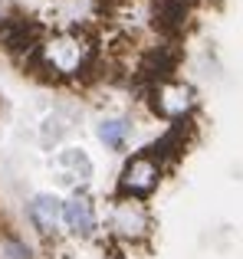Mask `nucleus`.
<instances>
[{
    "label": "nucleus",
    "instance_id": "4",
    "mask_svg": "<svg viewBox=\"0 0 243 259\" xmlns=\"http://www.w3.org/2000/svg\"><path fill=\"white\" fill-rule=\"evenodd\" d=\"M30 220H33V227H36L43 236H53V233H59V227L66 223L63 203H59L56 197H50V194H39V197H33V203H30Z\"/></svg>",
    "mask_w": 243,
    "mask_h": 259
},
{
    "label": "nucleus",
    "instance_id": "3",
    "mask_svg": "<svg viewBox=\"0 0 243 259\" xmlns=\"http://www.w3.org/2000/svg\"><path fill=\"white\" fill-rule=\"evenodd\" d=\"M109 223H112V230H115L118 236H128V240H132V236L145 233L148 213H145V207H141L138 200H118L115 207H112Z\"/></svg>",
    "mask_w": 243,
    "mask_h": 259
},
{
    "label": "nucleus",
    "instance_id": "5",
    "mask_svg": "<svg viewBox=\"0 0 243 259\" xmlns=\"http://www.w3.org/2000/svg\"><path fill=\"white\" fill-rule=\"evenodd\" d=\"M154 105H158V112L168 115V118H181V115L194 105V92L181 82H165L158 89V102H154Z\"/></svg>",
    "mask_w": 243,
    "mask_h": 259
},
{
    "label": "nucleus",
    "instance_id": "9",
    "mask_svg": "<svg viewBox=\"0 0 243 259\" xmlns=\"http://www.w3.org/2000/svg\"><path fill=\"white\" fill-rule=\"evenodd\" d=\"M4 246H7V253H10V259H30V249H26L23 243H17V240H7Z\"/></svg>",
    "mask_w": 243,
    "mask_h": 259
},
{
    "label": "nucleus",
    "instance_id": "8",
    "mask_svg": "<svg viewBox=\"0 0 243 259\" xmlns=\"http://www.w3.org/2000/svg\"><path fill=\"white\" fill-rule=\"evenodd\" d=\"M99 138H102L112 151H122V148L128 145V138H132V125H128L125 118H105V121H99Z\"/></svg>",
    "mask_w": 243,
    "mask_h": 259
},
{
    "label": "nucleus",
    "instance_id": "2",
    "mask_svg": "<svg viewBox=\"0 0 243 259\" xmlns=\"http://www.w3.org/2000/svg\"><path fill=\"white\" fill-rule=\"evenodd\" d=\"M158 174H161L158 161H154L151 154H135L125 164V171H122V190H125V194H135V197H145V194L154 190Z\"/></svg>",
    "mask_w": 243,
    "mask_h": 259
},
{
    "label": "nucleus",
    "instance_id": "1",
    "mask_svg": "<svg viewBox=\"0 0 243 259\" xmlns=\"http://www.w3.org/2000/svg\"><path fill=\"white\" fill-rule=\"evenodd\" d=\"M36 59L56 76H76L86 63H89V46L79 33H56L39 46Z\"/></svg>",
    "mask_w": 243,
    "mask_h": 259
},
{
    "label": "nucleus",
    "instance_id": "6",
    "mask_svg": "<svg viewBox=\"0 0 243 259\" xmlns=\"http://www.w3.org/2000/svg\"><path fill=\"white\" fill-rule=\"evenodd\" d=\"M53 164L59 167V174H63L66 184H86L92 177V161L86 158V151H79V148H66V151H59Z\"/></svg>",
    "mask_w": 243,
    "mask_h": 259
},
{
    "label": "nucleus",
    "instance_id": "7",
    "mask_svg": "<svg viewBox=\"0 0 243 259\" xmlns=\"http://www.w3.org/2000/svg\"><path fill=\"white\" fill-rule=\"evenodd\" d=\"M63 213H66V227H69L76 236H92L96 233V210H92V203L86 200V197L66 200Z\"/></svg>",
    "mask_w": 243,
    "mask_h": 259
}]
</instances>
